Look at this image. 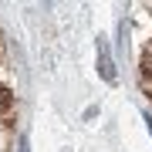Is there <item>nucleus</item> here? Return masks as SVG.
I'll use <instances>...</instances> for the list:
<instances>
[{
	"label": "nucleus",
	"mask_w": 152,
	"mask_h": 152,
	"mask_svg": "<svg viewBox=\"0 0 152 152\" xmlns=\"http://www.w3.org/2000/svg\"><path fill=\"white\" fill-rule=\"evenodd\" d=\"M98 71H102L105 81H115V68H112V58H108V48H105V41H98Z\"/></svg>",
	"instance_id": "nucleus-1"
},
{
	"label": "nucleus",
	"mask_w": 152,
	"mask_h": 152,
	"mask_svg": "<svg viewBox=\"0 0 152 152\" xmlns=\"http://www.w3.org/2000/svg\"><path fill=\"white\" fill-rule=\"evenodd\" d=\"M10 118H14V95L10 88L0 85V122H10Z\"/></svg>",
	"instance_id": "nucleus-2"
},
{
	"label": "nucleus",
	"mask_w": 152,
	"mask_h": 152,
	"mask_svg": "<svg viewBox=\"0 0 152 152\" xmlns=\"http://www.w3.org/2000/svg\"><path fill=\"white\" fill-rule=\"evenodd\" d=\"M142 78L152 81V54H142Z\"/></svg>",
	"instance_id": "nucleus-3"
},
{
	"label": "nucleus",
	"mask_w": 152,
	"mask_h": 152,
	"mask_svg": "<svg viewBox=\"0 0 152 152\" xmlns=\"http://www.w3.org/2000/svg\"><path fill=\"white\" fill-rule=\"evenodd\" d=\"M145 125H149V132H152V118H145Z\"/></svg>",
	"instance_id": "nucleus-4"
}]
</instances>
